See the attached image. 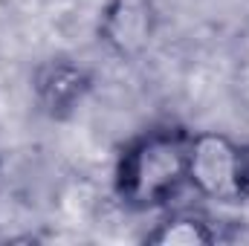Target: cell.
Listing matches in <instances>:
<instances>
[{
  "label": "cell",
  "instance_id": "3957f363",
  "mask_svg": "<svg viewBox=\"0 0 249 246\" xmlns=\"http://www.w3.org/2000/svg\"><path fill=\"white\" fill-rule=\"evenodd\" d=\"M217 241V232L206 217L197 214H171L168 220L157 223L154 232L145 235V244L154 246H206Z\"/></svg>",
  "mask_w": 249,
  "mask_h": 246
},
{
  "label": "cell",
  "instance_id": "6da1fadb",
  "mask_svg": "<svg viewBox=\"0 0 249 246\" xmlns=\"http://www.w3.org/2000/svg\"><path fill=\"white\" fill-rule=\"evenodd\" d=\"M188 142L180 127H157L136 136L116 165V194L124 206L151 211L188 185Z\"/></svg>",
  "mask_w": 249,
  "mask_h": 246
},
{
  "label": "cell",
  "instance_id": "8992f818",
  "mask_svg": "<svg viewBox=\"0 0 249 246\" xmlns=\"http://www.w3.org/2000/svg\"><path fill=\"white\" fill-rule=\"evenodd\" d=\"M247 200H249V197H247Z\"/></svg>",
  "mask_w": 249,
  "mask_h": 246
},
{
  "label": "cell",
  "instance_id": "277c9868",
  "mask_svg": "<svg viewBox=\"0 0 249 246\" xmlns=\"http://www.w3.org/2000/svg\"><path fill=\"white\" fill-rule=\"evenodd\" d=\"M107 35L122 50H130L139 41H145L148 38V15H145V9H139V6H133L127 0L116 3L110 9V18H107Z\"/></svg>",
  "mask_w": 249,
  "mask_h": 246
},
{
  "label": "cell",
  "instance_id": "7a4b0ae2",
  "mask_svg": "<svg viewBox=\"0 0 249 246\" xmlns=\"http://www.w3.org/2000/svg\"><path fill=\"white\" fill-rule=\"evenodd\" d=\"M188 185L214 203H244L249 197V151L217 130L191 133Z\"/></svg>",
  "mask_w": 249,
  "mask_h": 246
},
{
  "label": "cell",
  "instance_id": "5b68a950",
  "mask_svg": "<svg viewBox=\"0 0 249 246\" xmlns=\"http://www.w3.org/2000/svg\"><path fill=\"white\" fill-rule=\"evenodd\" d=\"M87 87V78L78 67H70V64H55L47 70V75L41 78V93L50 105L55 107H67L72 105L75 99H81Z\"/></svg>",
  "mask_w": 249,
  "mask_h": 246
}]
</instances>
